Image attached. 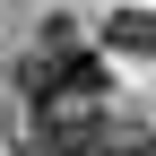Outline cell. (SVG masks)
<instances>
[{"label":"cell","instance_id":"2","mask_svg":"<svg viewBox=\"0 0 156 156\" xmlns=\"http://www.w3.org/2000/svg\"><path fill=\"white\" fill-rule=\"evenodd\" d=\"M104 95H52V104L26 113V139L35 156H104Z\"/></svg>","mask_w":156,"mask_h":156},{"label":"cell","instance_id":"3","mask_svg":"<svg viewBox=\"0 0 156 156\" xmlns=\"http://www.w3.org/2000/svg\"><path fill=\"white\" fill-rule=\"evenodd\" d=\"M113 44H122V52H156V17H139V9L113 17Z\"/></svg>","mask_w":156,"mask_h":156},{"label":"cell","instance_id":"1","mask_svg":"<svg viewBox=\"0 0 156 156\" xmlns=\"http://www.w3.org/2000/svg\"><path fill=\"white\" fill-rule=\"evenodd\" d=\"M17 95H26V104H52V95H104V61H95L69 26H44L26 52H17Z\"/></svg>","mask_w":156,"mask_h":156},{"label":"cell","instance_id":"4","mask_svg":"<svg viewBox=\"0 0 156 156\" xmlns=\"http://www.w3.org/2000/svg\"><path fill=\"white\" fill-rule=\"evenodd\" d=\"M104 156H156V130H122V139H104Z\"/></svg>","mask_w":156,"mask_h":156}]
</instances>
